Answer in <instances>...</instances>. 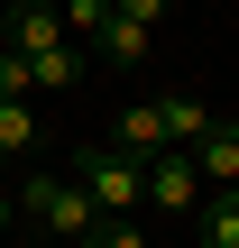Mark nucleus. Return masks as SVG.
Returning <instances> with one entry per match:
<instances>
[{"mask_svg":"<svg viewBox=\"0 0 239 248\" xmlns=\"http://www.w3.org/2000/svg\"><path fill=\"white\" fill-rule=\"evenodd\" d=\"M74 184L101 202V221H120V212H138V193H147V166H138L129 147H74Z\"/></svg>","mask_w":239,"mask_h":248,"instance_id":"nucleus-1","label":"nucleus"},{"mask_svg":"<svg viewBox=\"0 0 239 248\" xmlns=\"http://www.w3.org/2000/svg\"><path fill=\"white\" fill-rule=\"evenodd\" d=\"M18 202H28L46 230H64V239H92V230H101V202H92L74 175H28V184H18Z\"/></svg>","mask_w":239,"mask_h":248,"instance_id":"nucleus-2","label":"nucleus"},{"mask_svg":"<svg viewBox=\"0 0 239 248\" xmlns=\"http://www.w3.org/2000/svg\"><path fill=\"white\" fill-rule=\"evenodd\" d=\"M147 202H157V212H203V166H193V147L147 166Z\"/></svg>","mask_w":239,"mask_h":248,"instance_id":"nucleus-3","label":"nucleus"},{"mask_svg":"<svg viewBox=\"0 0 239 248\" xmlns=\"http://www.w3.org/2000/svg\"><path fill=\"white\" fill-rule=\"evenodd\" d=\"M111 147H129L138 166H157V147H166V110H157V101H129L120 129H111Z\"/></svg>","mask_w":239,"mask_h":248,"instance_id":"nucleus-4","label":"nucleus"},{"mask_svg":"<svg viewBox=\"0 0 239 248\" xmlns=\"http://www.w3.org/2000/svg\"><path fill=\"white\" fill-rule=\"evenodd\" d=\"M46 46H64V9H9V55H46Z\"/></svg>","mask_w":239,"mask_h":248,"instance_id":"nucleus-5","label":"nucleus"},{"mask_svg":"<svg viewBox=\"0 0 239 248\" xmlns=\"http://www.w3.org/2000/svg\"><path fill=\"white\" fill-rule=\"evenodd\" d=\"M193 166L212 175V193H239V129L230 120H212V138L193 147Z\"/></svg>","mask_w":239,"mask_h":248,"instance_id":"nucleus-6","label":"nucleus"},{"mask_svg":"<svg viewBox=\"0 0 239 248\" xmlns=\"http://www.w3.org/2000/svg\"><path fill=\"white\" fill-rule=\"evenodd\" d=\"M157 110H166V138H175V147H203V138H212V110H203L193 92H166Z\"/></svg>","mask_w":239,"mask_h":248,"instance_id":"nucleus-7","label":"nucleus"},{"mask_svg":"<svg viewBox=\"0 0 239 248\" xmlns=\"http://www.w3.org/2000/svg\"><path fill=\"white\" fill-rule=\"evenodd\" d=\"M193 230H203V248H239V193H212L193 212Z\"/></svg>","mask_w":239,"mask_h":248,"instance_id":"nucleus-8","label":"nucleus"},{"mask_svg":"<svg viewBox=\"0 0 239 248\" xmlns=\"http://www.w3.org/2000/svg\"><path fill=\"white\" fill-rule=\"evenodd\" d=\"M147 37H157V28H138V18H111V28H101V64H147Z\"/></svg>","mask_w":239,"mask_h":248,"instance_id":"nucleus-9","label":"nucleus"},{"mask_svg":"<svg viewBox=\"0 0 239 248\" xmlns=\"http://www.w3.org/2000/svg\"><path fill=\"white\" fill-rule=\"evenodd\" d=\"M28 74H37V92H64V83H83V55L74 46H46V55H28Z\"/></svg>","mask_w":239,"mask_h":248,"instance_id":"nucleus-10","label":"nucleus"},{"mask_svg":"<svg viewBox=\"0 0 239 248\" xmlns=\"http://www.w3.org/2000/svg\"><path fill=\"white\" fill-rule=\"evenodd\" d=\"M18 147H37V110L28 101H0V156H18Z\"/></svg>","mask_w":239,"mask_h":248,"instance_id":"nucleus-11","label":"nucleus"},{"mask_svg":"<svg viewBox=\"0 0 239 248\" xmlns=\"http://www.w3.org/2000/svg\"><path fill=\"white\" fill-rule=\"evenodd\" d=\"M111 18H120V0H64V28H92V37H101Z\"/></svg>","mask_w":239,"mask_h":248,"instance_id":"nucleus-12","label":"nucleus"},{"mask_svg":"<svg viewBox=\"0 0 239 248\" xmlns=\"http://www.w3.org/2000/svg\"><path fill=\"white\" fill-rule=\"evenodd\" d=\"M92 248H157V239H138L129 221H101V230H92Z\"/></svg>","mask_w":239,"mask_h":248,"instance_id":"nucleus-13","label":"nucleus"},{"mask_svg":"<svg viewBox=\"0 0 239 248\" xmlns=\"http://www.w3.org/2000/svg\"><path fill=\"white\" fill-rule=\"evenodd\" d=\"M120 18H138V28H157V18H166V0H120Z\"/></svg>","mask_w":239,"mask_h":248,"instance_id":"nucleus-14","label":"nucleus"},{"mask_svg":"<svg viewBox=\"0 0 239 248\" xmlns=\"http://www.w3.org/2000/svg\"><path fill=\"white\" fill-rule=\"evenodd\" d=\"M0 230H9V193H0Z\"/></svg>","mask_w":239,"mask_h":248,"instance_id":"nucleus-15","label":"nucleus"}]
</instances>
